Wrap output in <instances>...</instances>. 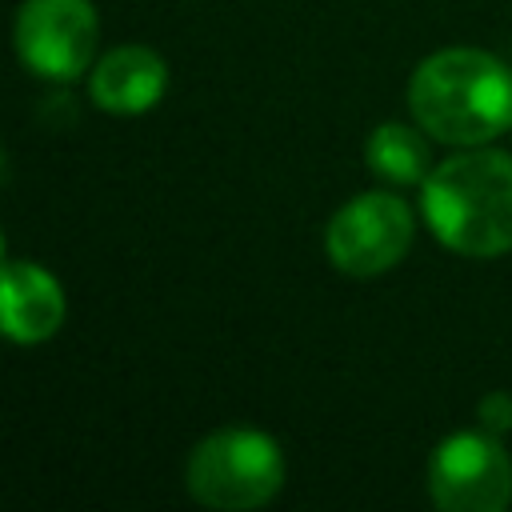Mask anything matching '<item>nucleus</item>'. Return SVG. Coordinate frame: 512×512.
Listing matches in <instances>:
<instances>
[{"label":"nucleus","instance_id":"f257e3e1","mask_svg":"<svg viewBox=\"0 0 512 512\" xmlns=\"http://www.w3.org/2000/svg\"><path fill=\"white\" fill-rule=\"evenodd\" d=\"M412 120L444 144L476 148L512 128V72L480 48H440L408 80Z\"/></svg>","mask_w":512,"mask_h":512},{"label":"nucleus","instance_id":"f03ea898","mask_svg":"<svg viewBox=\"0 0 512 512\" xmlns=\"http://www.w3.org/2000/svg\"><path fill=\"white\" fill-rule=\"evenodd\" d=\"M432 236L460 256H500L512 248V156L468 148L436 164L420 196Z\"/></svg>","mask_w":512,"mask_h":512},{"label":"nucleus","instance_id":"7ed1b4c3","mask_svg":"<svg viewBox=\"0 0 512 512\" xmlns=\"http://www.w3.org/2000/svg\"><path fill=\"white\" fill-rule=\"evenodd\" d=\"M184 480L204 508L248 512L284 488V456L276 440L256 428H220L192 448Z\"/></svg>","mask_w":512,"mask_h":512},{"label":"nucleus","instance_id":"20e7f679","mask_svg":"<svg viewBox=\"0 0 512 512\" xmlns=\"http://www.w3.org/2000/svg\"><path fill=\"white\" fill-rule=\"evenodd\" d=\"M428 496L440 512H500L512 500V456L500 436L452 432L428 460Z\"/></svg>","mask_w":512,"mask_h":512},{"label":"nucleus","instance_id":"39448f33","mask_svg":"<svg viewBox=\"0 0 512 512\" xmlns=\"http://www.w3.org/2000/svg\"><path fill=\"white\" fill-rule=\"evenodd\" d=\"M412 208L392 192H364L348 200L324 232L328 260L344 276H380L396 268L412 244Z\"/></svg>","mask_w":512,"mask_h":512},{"label":"nucleus","instance_id":"423d86ee","mask_svg":"<svg viewBox=\"0 0 512 512\" xmlns=\"http://www.w3.org/2000/svg\"><path fill=\"white\" fill-rule=\"evenodd\" d=\"M100 20L92 0H24L16 12V52L44 80H76L96 56Z\"/></svg>","mask_w":512,"mask_h":512},{"label":"nucleus","instance_id":"0eeeda50","mask_svg":"<svg viewBox=\"0 0 512 512\" xmlns=\"http://www.w3.org/2000/svg\"><path fill=\"white\" fill-rule=\"evenodd\" d=\"M164 88H168V68L144 44H124L104 52L88 76V96L116 116L148 112L164 96Z\"/></svg>","mask_w":512,"mask_h":512},{"label":"nucleus","instance_id":"6e6552de","mask_svg":"<svg viewBox=\"0 0 512 512\" xmlns=\"http://www.w3.org/2000/svg\"><path fill=\"white\" fill-rule=\"evenodd\" d=\"M64 324V292L52 272L28 260L4 264V332L16 344H40Z\"/></svg>","mask_w":512,"mask_h":512},{"label":"nucleus","instance_id":"1a4fd4ad","mask_svg":"<svg viewBox=\"0 0 512 512\" xmlns=\"http://www.w3.org/2000/svg\"><path fill=\"white\" fill-rule=\"evenodd\" d=\"M364 160L368 168L380 176V180H392V184H424L428 180V140L408 128V124H380L372 136H368V148H364Z\"/></svg>","mask_w":512,"mask_h":512},{"label":"nucleus","instance_id":"9d476101","mask_svg":"<svg viewBox=\"0 0 512 512\" xmlns=\"http://www.w3.org/2000/svg\"><path fill=\"white\" fill-rule=\"evenodd\" d=\"M480 428H488L496 436L504 428H512V396L508 392H492V396L480 400Z\"/></svg>","mask_w":512,"mask_h":512}]
</instances>
